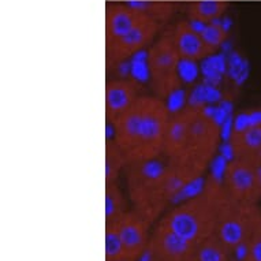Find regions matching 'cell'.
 Masks as SVG:
<instances>
[{
	"mask_svg": "<svg viewBox=\"0 0 261 261\" xmlns=\"http://www.w3.org/2000/svg\"><path fill=\"white\" fill-rule=\"evenodd\" d=\"M220 136V124L211 111L190 106L171 115L163 156L186 184H192L215 158Z\"/></svg>",
	"mask_w": 261,
	"mask_h": 261,
	"instance_id": "cell-1",
	"label": "cell"
},
{
	"mask_svg": "<svg viewBox=\"0 0 261 261\" xmlns=\"http://www.w3.org/2000/svg\"><path fill=\"white\" fill-rule=\"evenodd\" d=\"M168 106L158 96H138L114 122V134L128 163L146 162L163 154L171 119Z\"/></svg>",
	"mask_w": 261,
	"mask_h": 261,
	"instance_id": "cell-2",
	"label": "cell"
},
{
	"mask_svg": "<svg viewBox=\"0 0 261 261\" xmlns=\"http://www.w3.org/2000/svg\"><path fill=\"white\" fill-rule=\"evenodd\" d=\"M188 185L167 163L164 164L159 159L128 163L126 166L128 200L133 210L150 223L160 218L166 206Z\"/></svg>",
	"mask_w": 261,
	"mask_h": 261,
	"instance_id": "cell-3",
	"label": "cell"
},
{
	"mask_svg": "<svg viewBox=\"0 0 261 261\" xmlns=\"http://www.w3.org/2000/svg\"><path fill=\"white\" fill-rule=\"evenodd\" d=\"M224 194V185L211 178L201 192L168 211L160 220L176 236L196 246L216 232L219 210Z\"/></svg>",
	"mask_w": 261,
	"mask_h": 261,
	"instance_id": "cell-4",
	"label": "cell"
},
{
	"mask_svg": "<svg viewBox=\"0 0 261 261\" xmlns=\"http://www.w3.org/2000/svg\"><path fill=\"white\" fill-rule=\"evenodd\" d=\"M261 216L257 205L240 202L224 194L215 236L230 250L245 249Z\"/></svg>",
	"mask_w": 261,
	"mask_h": 261,
	"instance_id": "cell-5",
	"label": "cell"
},
{
	"mask_svg": "<svg viewBox=\"0 0 261 261\" xmlns=\"http://www.w3.org/2000/svg\"><path fill=\"white\" fill-rule=\"evenodd\" d=\"M180 55L172 40V35H164L150 47L148 54L150 84L160 99L170 97L179 89Z\"/></svg>",
	"mask_w": 261,
	"mask_h": 261,
	"instance_id": "cell-6",
	"label": "cell"
},
{
	"mask_svg": "<svg viewBox=\"0 0 261 261\" xmlns=\"http://www.w3.org/2000/svg\"><path fill=\"white\" fill-rule=\"evenodd\" d=\"M224 189L234 200L257 205L261 201L260 166L234 158L224 171Z\"/></svg>",
	"mask_w": 261,
	"mask_h": 261,
	"instance_id": "cell-7",
	"label": "cell"
},
{
	"mask_svg": "<svg viewBox=\"0 0 261 261\" xmlns=\"http://www.w3.org/2000/svg\"><path fill=\"white\" fill-rule=\"evenodd\" d=\"M115 224L119 234L124 252L128 261H138L146 252L150 240L152 223L138 214L133 208L124 212L118 220L111 222Z\"/></svg>",
	"mask_w": 261,
	"mask_h": 261,
	"instance_id": "cell-8",
	"label": "cell"
},
{
	"mask_svg": "<svg viewBox=\"0 0 261 261\" xmlns=\"http://www.w3.org/2000/svg\"><path fill=\"white\" fill-rule=\"evenodd\" d=\"M194 248V245L176 236L166 223L159 220L150 232L148 252L159 261H188Z\"/></svg>",
	"mask_w": 261,
	"mask_h": 261,
	"instance_id": "cell-9",
	"label": "cell"
},
{
	"mask_svg": "<svg viewBox=\"0 0 261 261\" xmlns=\"http://www.w3.org/2000/svg\"><path fill=\"white\" fill-rule=\"evenodd\" d=\"M158 29V21L153 17H148L124 36L107 43L108 59L115 63L127 60L153 41Z\"/></svg>",
	"mask_w": 261,
	"mask_h": 261,
	"instance_id": "cell-10",
	"label": "cell"
},
{
	"mask_svg": "<svg viewBox=\"0 0 261 261\" xmlns=\"http://www.w3.org/2000/svg\"><path fill=\"white\" fill-rule=\"evenodd\" d=\"M150 17L126 3H110L106 13V43L119 39Z\"/></svg>",
	"mask_w": 261,
	"mask_h": 261,
	"instance_id": "cell-11",
	"label": "cell"
},
{
	"mask_svg": "<svg viewBox=\"0 0 261 261\" xmlns=\"http://www.w3.org/2000/svg\"><path fill=\"white\" fill-rule=\"evenodd\" d=\"M138 96V84L133 80L118 78L108 82L106 86V114L108 120L114 123Z\"/></svg>",
	"mask_w": 261,
	"mask_h": 261,
	"instance_id": "cell-12",
	"label": "cell"
},
{
	"mask_svg": "<svg viewBox=\"0 0 261 261\" xmlns=\"http://www.w3.org/2000/svg\"><path fill=\"white\" fill-rule=\"evenodd\" d=\"M171 35L182 59H190L196 62L215 54L204 43L200 33L193 29L189 22H179L174 28Z\"/></svg>",
	"mask_w": 261,
	"mask_h": 261,
	"instance_id": "cell-13",
	"label": "cell"
},
{
	"mask_svg": "<svg viewBox=\"0 0 261 261\" xmlns=\"http://www.w3.org/2000/svg\"><path fill=\"white\" fill-rule=\"evenodd\" d=\"M230 144L234 158L261 166V123L241 132H234Z\"/></svg>",
	"mask_w": 261,
	"mask_h": 261,
	"instance_id": "cell-14",
	"label": "cell"
},
{
	"mask_svg": "<svg viewBox=\"0 0 261 261\" xmlns=\"http://www.w3.org/2000/svg\"><path fill=\"white\" fill-rule=\"evenodd\" d=\"M230 254L231 250L214 234L196 245L192 257L198 261H230Z\"/></svg>",
	"mask_w": 261,
	"mask_h": 261,
	"instance_id": "cell-15",
	"label": "cell"
},
{
	"mask_svg": "<svg viewBox=\"0 0 261 261\" xmlns=\"http://www.w3.org/2000/svg\"><path fill=\"white\" fill-rule=\"evenodd\" d=\"M226 9V0H194L189 5V17L194 21L214 22L222 17Z\"/></svg>",
	"mask_w": 261,
	"mask_h": 261,
	"instance_id": "cell-16",
	"label": "cell"
},
{
	"mask_svg": "<svg viewBox=\"0 0 261 261\" xmlns=\"http://www.w3.org/2000/svg\"><path fill=\"white\" fill-rule=\"evenodd\" d=\"M127 211L126 198L116 182L106 185V223L115 222Z\"/></svg>",
	"mask_w": 261,
	"mask_h": 261,
	"instance_id": "cell-17",
	"label": "cell"
},
{
	"mask_svg": "<svg viewBox=\"0 0 261 261\" xmlns=\"http://www.w3.org/2000/svg\"><path fill=\"white\" fill-rule=\"evenodd\" d=\"M128 164L127 159L115 141H108L106 145V185L114 184L120 171Z\"/></svg>",
	"mask_w": 261,
	"mask_h": 261,
	"instance_id": "cell-18",
	"label": "cell"
},
{
	"mask_svg": "<svg viewBox=\"0 0 261 261\" xmlns=\"http://www.w3.org/2000/svg\"><path fill=\"white\" fill-rule=\"evenodd\" d=\"M106 261H128L114 223H106Z\"/></svg>",
	"mask_w": 261,
	"mask_h": 261,
	"instance_id": "cell-19",
	"label": "cell"
},
{
	"mask_svg": "<svg viewBox=\"0 0 261 261\" xmlns=\"http://www.w3.org/2000/svg\"><path fill=\"white\" fill-rule=\"evenodd\" d=\"M198 33L201 36V39L204 40V43L214 52H216V49L224 43L227 36L226 30L223 29L220 25H216L215 21L204 23V26H202Z\"/></svg>",
	"mask_w": 261,
	"mask_h": 261,
	"instance_id": "cell-20",
	"label": "cell"
},
{
	"mask_svg": "<svg viewBox=\"0 0 261 261\" xmlns=\"http://www.w3.org/2000/svg\"><path fill=\"white\" fill-rule=\"evenodd\" d=\"M244 261H261V216L245 248Z\"/></svg>",
	"mask_w": 261,
	"mask_h": 261,
	"instance_id": "cell-21",
	"label": "cell"
},
{
	"mask_svg": "<svg viewBox=\"0 0 261 261\" xmlns=\"http://www.w3.org/2000/svg\"><path fill=\"white\" fill-rule=\"evenodd\" d=\"M179 75L184 78L186 82L194 81L197 75V67L194 64V60L182 59L179 63Z\"/></svg>",
	"mask_w": 261,
	"mask_h": 261,
	"instance_id": "cell-22",
	"label": "cell"
},
{
	"mask_svg": "<svg viewBox=\"0 0 261 261\" xmlns=\"http://www.w3.org/2000/svg\"><path fill=\"white\" fill-rule=\"evenodd\" d=\"M234 124H236V132H241V130H245V128L250 127L249 114H241V115L237 116Z\"/></svg>",
	"mask_w": 261,
	"mask_h": 261,
	"instance_id": "cell-23",
	"label": "cell"
},
{
	"mask_svg": "<svg viewBox=\"0 0 261 261\" xmlns=\"http://www.w3.org/2000/svg\"><path fill=\"white\" fill-rule=\"evenodd\" d=\"M138 261H159V260H156L154 257L150 256V253L148 252V249H146V252L144 253V254H142L141 258H140V260H138Z\"/></svg>",
	"mask_w": 261,
	"mask_h": 261,
	"instance_id": "cell-24",
	"label": "cell"
},
{
	"mask_svg": "<svg viewBox=\"0 0 261 261\" xmlns=\"http://www.w3.org/2000/svg\"><path fill=\"white\" fill-rule=\"evenodd\" d=\"M188 261H198V260H196V258H193V257H190V258H189Z\"/></svg>",
	"mask_w": 261,
	"mask_h": 261,
	"instance_id": "cell-25",
	"label": "cell"
}]
</instances>
